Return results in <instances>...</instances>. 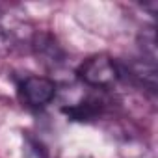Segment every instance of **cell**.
<instances>
[{
	"label": "cell",
	"instance_id": "obj_1",
	"mask_svg": "<svg viewBox=\"0 0 158 158\" xmlns=\"http://www.w3.org/2000/svg\"><path fill=\"white\" fill-rule=\"evenodd\" d=\"M76 76L80 82L93 89H110L119 80H123L121 74V61L110 58L106 54H97L88 58L76 69Z\"/></svg>",
	"mask_w": 158,
	"mask_h": 158
},
{
	"label": "cell",
	"instance_id": "obj_2",
	"mask_svg": "<svg viewBox=\"0 0 158 158\" xmlns=\"http://www.w3.org/2000/svg\"><path fill=\"white\" fill-rule=\"evenodd\" d=\"M17 89H19L21 101L32 110H41V108L48 106L52 102V99L56 97L54 80H50L47 76H39V74L24 76L19 82Z\"/></svg>",
	"mask_w": 158,
	"mask_h": 158
},
{
	"label": "cell",
	"instance_id": "obj_3",
	"mask_svg": "<svg viewBox=\"0 0 158 158\" xmlns=\"http://www.w3.org/2000/svg\"><path fill=\"white\" fill-rule=\"evenodd\" d=\"M34 47H35V52H37V58L48 65V67H56L60 65L63 60V52L61 48L54 43V39L50 35H37L35 41H34Z\"/></svg>",
	"mask_w": 158,
	"mask_h": 158
},
{
	"label": "cell",
	"instance_id": "obj_4",
	"mask_svg": "<svg viewBox=\"0 0 158 158\" xmlns=\"http://www.w3.org/2000/svg\"><path fill=\"white\" fill-rule=\"evenodd\" d=\"M101 108H102L101 101H97V99H84L80 102L65 106L63 114L69 119H74V121H89V119H95L101 114Z\"/></svg>",
	"mask_w": 158,
	"mask_h": 158
},
{
	"label": "cell",
	"instance_id": "obj_5",
	"mask_svg": "<svg viewBox=\"0 0 158 158\" xmlns=\"http://www.w3.org/2000/svg\"><path fill=\"white\" fill-rule=\"evenodd\" d=\"M19 41V34L15 30V26L10 23V19L6 15L0 13V58L10 54Z\"/></svg>",
	"mask_w": 158,
	"mask_h": 158
},
{
	"label": "cell",
	"instance_id": "obj_6",
	"mask_svg": "<svg viewBox=\"0 0 158 158\" xmlns=\"http://www.w3.org/2000/svg\"><path fill=\"white\" fill-rule=\"evenodd\" d=\"M82 158H84V156H82Z\"/></svg>",
	"mask_w": 158,
	"mask_h": 158
}]
</instances>
